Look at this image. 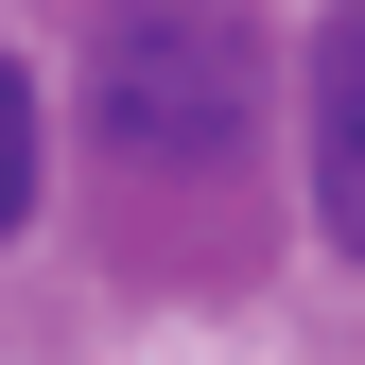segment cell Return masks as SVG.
I'll use <instances>...</instances> for the list:
<instances>
[{"instance_id":"cell-2","label":"cell","mask_w":365,"mask_h":365,"mask_svg":"<svg viewBox=\"0 0 365 365\" xmlns=\"http://www.w3.org/2000/svg\"><path fill=\"white\" fill-rule=\"evenodd\" d=\"M296 140H313V226L365 261V0L313 18V53H296Z\"/></svg>"},{"instance_id":"cell-1","label":"cell","mask_w":365,"mask_h":365,"mask_svg":"<svg viewBox=\"0 0 365 365\" xmlns=\"http://www.w3.org/2000/svg\"><path fill=\"white\" fill-rule=\"evenodd\" d=\"M261 87H279V53H261L244 0H122V18L87 35V122H105L122 174H209V157H244Z\"/></svg>"},{"instance_id":"cell-3","label":"cell","mask_w":365,"mask_h":365,"mask_svg":"<svg viewBox=\"0 0 365 365\" xmlns=\"http://www.w3.org/2000/svg\"><path fill=\"white\" fill-rule=\"evenodd\" d=\"M35 226V70L0 53V244Z\"/></svg>"}]
</instances>
